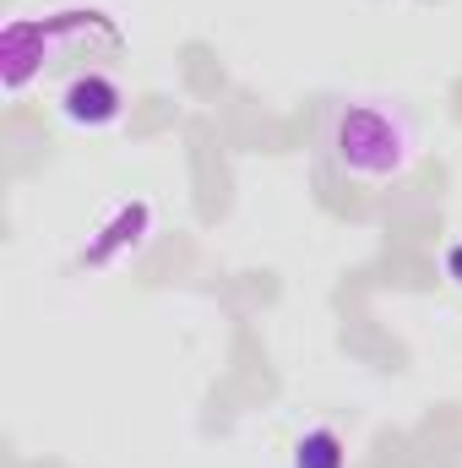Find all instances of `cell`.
Returning <instances> with one entry per match:
<instances>
[{"label": "cell", "mask_w": 462, "mask_h": 468, "mask_svg": "<svg viewBox=\"0 0 462 468\" xmlns=\"http://www.w3.org/2000/svg\"><path fill=\"white\" fill-rule=\"evenodd\" d=\"M452 272H457V278H462V250H457V256H452Z\"/></svg>", "instance_id": "cell-4"}, {"label": "cell", "mask_w": 462, "mask_h": 468, "mask_svg": "<svg viewBox=\"0 0 462 468\" xmlns=\"http://www.w3.org/2000/svg\"><path fill=\"white\" fill-rule=\"evenodd\" d=\"M294 468H348V452H343V441H338V431H310V436H299Z\"/></svg>", "instance_id": "cell-3"}, {"label": "cell", "mask_w": 462, "mask_h": 468, "mask_svg": "<svg viewBox=\"0 0 462 468\" xmlns=\"http://www.w3.org/2000/svg\"><path fill=\"white\" fill-rule=\"evenodd\" d=\"M338 164L359 180H392L408 164V131L386 110H343L338 120Z\"/></svg>", "instance_id": "cell-1"}, {"label": "cell", "mask_w": 462, "mask_h": 468, "mask_svg": "<svg viewBox=\"0 0 462 468\" xmlns=\"http://www.w3.org/2000/svg\"><path fill=\"white\" fill-rule=\"evenodd\" d=\"M66 120H77V125H110L120 120V88L110 77H82V82H71L66 88Z\"/></svg>", "instance_id": "cell-2"}]
</instances>
